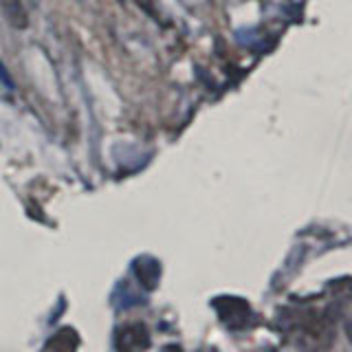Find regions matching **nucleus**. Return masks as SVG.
<instances>
[{"label":"nucleus","instance_id":"nucleus-2","mask_svg":"<svg viewBox=\"0 0 352 352\" xmlns=\"http://www.w3.org/2000/svg\"><path fill=\"white\" fill-rule=\"evenodd\" d=\"M119 339H130L126 344H121V350H139V348H148V335L143 326H128L119 333ZM117 339V341H119Z\"/></svg>","mask_w":352,"mask_h":352},{"label":"nucleus","instance_id":"nucleus-3","mask_svg":"<svg viewBox=\"0 0 352 352\" xmlns=\"http://www.w3.org/2000/svg\"><path fill=\"white\" fill-rule=\"evenodd\" d=\"M137 264L146 269V273L137 271L139 282L146 286V289H154V286H157V280H159V262L152 258H141V260H137Z\"/></svg>","mask_w":352,"mask_h":352},{"label":"nucleus","instance_id":"nucleus-1","mask_svg":"<svg viewBox=\"0 0 352 352\" xmlns=\"http://www.w3.org/2000/svg\"><path fill=\"white\" fill-rule=\"evenodd\" d=\"M0 7H3V14L14 29L22 31L29 27V14L22 0H0Z\"/></svg>","mask_w":352,"mask_h":352}]
</instances>
